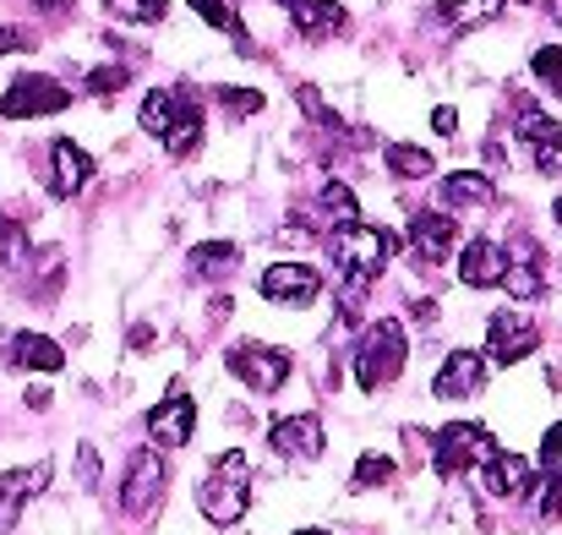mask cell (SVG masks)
Wrapping results in <instances>:
<instances>
[{"instance_id": "4dcf8cb0", "label": "cell", "mask_w": 562, "mask_h": 535, "mask_svg": "<svg viewBox=\"0 0 562 535\" xmlns=\"http://www.w3.org/2000/svg\"><path fill=\"white\" fill-rule=\"evenodd\" d=\"M126 82H132L126 66H93V71H88V93H93V99H110V93H121Z\"/></svg>"}, {"instance_id": "836d02e7", "label": "cell", "mask_w": 562, "mask_h": 535, "mask_svg": "<svg viewBox=\"0 0 562 535\" xmlns=\"http://www.w3.org/2000/svg\"><path fill=\"white\" fill-rule=\"evenodd\" d=\"M541 520H562V470H552V481L541 487Z\"/></svg>"}, {"instance_id": "30bf717a", "label": "cell", "mask_w": 562, "mask_h": 535, "mask_svg": "<svg viewBox=\"0 0 562 535\" xmlns=\"http://www.w3.org/2000/svg\"><path fill=\"white\" fill-rule=\"evenodd\" d=\"M148 432H154V443L159 448H187L191 432H196V404H191V393L176 382L170 388V399L148 415Z\"/></svg>"}, {"instance_id": "3957f363", "label": "cell", "mask_w": 562, "mask_h": 535, "mask_svg": "<svg viewBox=\"0 0 562 535\" xmlns=\"http://www.w3.org/2000/svg\"><path fill=\"white\" fill-rule=\"evenodd\" d=\"M393 252H398V235L382 230V224H361V219L328 235V257H334V268L345 279H372L376 285V274L387 268Z\"/></svg>"}, {"instance_id": "5bb4252c", "label": "cell", "mask_w": 562, "mask_h": 535, "mask_svg": "<svg viewBox=\"0 0 562 535\" xmlns=\"http://www.w3.org/2000/svg\"><path fill=\"white\" fill-rule=\"evenodd\" d=\"M323 421L317 415H284V421H273V454H284V459H317L323 454Z\"/></svg>"}, {"instance_id": "52a82bcc", "label": "cell", "mask_w": 562, "mask_h": 535, "mask_svg": "<svg viewBox=\"0 0 562 535\" xmlns=\"http://www.w3.org/2000/svg\"><path fill=\"white\" fill-rule=\"evenodd\" d=\"M159 498H165V459H159V448H137L126 465V481H121V514L143 520L159 509Z\"/></svg>"}, {"instance_id": "1f68e13d", "label": "cell", "mask_w": 562, "mask_h": 535, "mask_svg": "<svg viewBox=\"0 0 562 535\" xmlns=\"http://www.w3.org/2000/svg\"><path fill=\"white\" fill-rule=\"evenodd\" d=\"M530 71H536V77H541V82L562 99V49H552V44H547V49H536V55H530Z\"/></svg>"}, {"instance_id": "5b68a950", "label": "cell", "mask_w": 562, "mask_h": 535, "mask_svg": "<svg viewBox=\"0 0 562 535\" xmlns=\"http://www.w3.org/2000/svg\"><path fill=\"white\" fill-rule=\"evenodd\" d=\"M431 465H437V476H459V470H470V465H486L492 454H497V443H492V432L486 426H475V421H453V426H442L437 437H431Z\"/></svg>"}, {"instance_id": "ba28073f", "label": "cell", "mask_w": 562, "mask_h": 535, "mask_svg": "<svg viewBox=\"0 0 562 535\" xmlns=\"http://www.w3.org/2000/svg\"><path fill=\"white\" fill-rule=\"evenodd\" d=\"M229 371L246 388H257V393H279L290 382V356L273 350V345H235L229 350Z\"/></svg>"}, {"instance_id": "83f0119b", "label": "cell", "mask_w": 562, "mask_h": 535, "mask_svg": "<svg viewBox=\"0 0 562 535\" xmlns=\"http://www.w3.org/2000/svg\"><path fill=\"white\" fill-rule=\"evenodd\" d=\"M295 99H301V110H306V121H317L323 132H345V121H339V115L328 110V99H323V93H317L312 82H301V88H295Z\"/></svg>"}, {"instance_id": "7a4b0ae2", "label": "cell", "mask_w": 562, "mask_h": 535, "mask_svg": "<svg viewBox=\"0 0 562 535\" xmlns=\"http://www.w3.org/2000/svg\"><path fill=\"white\" fill-rule=\"evenodd\" d=\"M137 121H143V132H154V137L165 143L170 159H187L191 148L202 143V104L187 99V93H159V88H154V93L143 99Z\"/></svg>"}, {"instance_id": "60d3db41", "label": "cell", "mask_w": 562, "mask_h": 535, "mask_svg": "<svg viewBox=\"0 0 562 535\" xmlns=\"http://www.w3.org/2000/svg\"><path fill=\"white\" fill-rule=\"evenodd\" d=\"M552 213H558V224H562V197H558V208H552Z\"/></svg>"}, {"instance_id": "7c38bea8", "label": "cell", "mask_w": 562, "mask_h": 535, "mask_svg": "<svg viewBox=\"0 0 562 535\" xmlns=\"http://www.w3.org/2000/svg\"><path fill=\"white\" fill-rule=\"evenodd\" d=\"M519 137L536 148V170H541V176H562V126L547 110L525 104V110H519Z\"/></svg>"}, {"instance_id": "d6a6232c", "label": "cell", "mask_w": 562, "mask_h": 535, "mask_svg": "<svg viewBox=\"0 0 562 535\" xmlns=\"http://www.w3.org/2000/svg\"><path fill=\"white\" fill-rule=\"evenodd\" d=\"M213 99H218L229 115H257V110H262V93H251V88H218Z\"/></svg>"}, {"instance_id": "b9f144b4", "label": "cell", "mask_w": 562, "mask_h": 535, "mask_svg": "<svg viewBox=\"0 0 562 535\" xmlns=\"http://www.w3.org/2000/svg\"><path fill=\"white\" fill-rule=\"evenodd\" d=\"M295 535H328V531H295Z\"/></svg>"}, {"instance_id": "44dd1931", "label": "cell", "mask_w": 562, "mask_h": 535, "mask_svg": "<svg viewBox=\"0 0 562 535\" xmlns=\"http://www.w3.org/2000/svg\"><path fill=\"white\" fill-rule=\"evenodd\" d=\"M44 481H49V465H33V470H11V476H0V531L16 520V509H22L33 492H44Z\"/></svg>"}, {"instance_id": "8fae6325", "label": "cell", "mask_w": 562, "mask_h": 535, "mask_svg": "<svg viewBox=\"0 0 562 535\" xmlns=\"http://www.w3.org/2000/svg\"><path fill=\"white\" fill-rule=\"evenodd\" d=\"M536 345H541V328L530 317H519V312H497L492 328H486V350H492V360H503V366L525 360Z\"/></svg>"}, {"instance_id": "ffe728a7", "label": "cell", "mask_w": 562, "mask_h": 535, "mask_svg": "<svg viewBox=\"0 0 562 535\" xmlns=\"http://www.w3.org/2000/svg\"><path fill=\"white\" fill-rule=\"evenodd\" d=\"M284 11H290V22L306 33V38H334V33H345V11L334 5V0H279Z\"/></svg>"}, {"instance_id": "f546056e", "label": "cell", "mask_w": 562, "mask_h": 535, "mask_svg": "<svg viewBox=\"0 0 562 535\" xmlns=\"http://www.w3.org/2000/svg\"><path fill=\"white\" fill-rule=\"evenodd\" d=\"M323 208H328L339 224H356V219H361V208H356V197H350L345 180H328V186H323Z\"/></svg>"}, {"instance_id": "484cf974", "label": "cell", "mask_w": 562, "mask_h": 535, "mask_svg": "<svg viewBox=\"0 0 562 535\" xmlns=\"http://www.w3.org/2000/svg\"><path fill=\"white\" fill-rule=\"evenodd\" d=\"M235 257H240L235 241H207V246L191 252V268H196V274H224V268H235Z\"/></svg>"}, {"instance_id": "8992f818", "label": "cell", "mask_w": 562, "mask_h": 535, "mask_svg": "<svg viewBox=\"0 0 562 535\" xmlns=\"http://www.w3.org/2000/svg\"><path fill=\"white\" fill-rule=\"evenodd\" d=\"M66 104H71V88H66V82L27 71V77H16V82L5 88L0 115H5V121H33V115H60Z\"/></svg>"}, {"instance_id": "9a60e30c", "label": "cell", "mask_w": 562, "mask_h": 535, "mask_svg": "<svg viewBox=\"0 0 562 535\" xmlns=\"http://www.w3.org/2000/svg\"><path fill=\"white\" fill-rule=\"evenodd\" d=\"M503 268H508V252L497 246V241H470L464 246V257H459V279L470 285V290H492V285H503Z\"/></svg>"}, {"instance_id": "ac0fdd59", "label": "cell", "mask_w": 562, "mask_h": 535, "mask_svg": "<svg viewBox=\"0 0 562 535\" xmlns=\"http://www.w3.org/2000/svg\"><path fill=\"white\" fill-rule=\"evenodd\" d=\"M49 170H55V197H71V191H82V186H88L93 159H88L71 137H55V143H49Z\"/></svg>"}, {"instance_id": "ab89813d", "label": "cell", "mask_w": 562, "mask_h": 535, "mask_svg": "<svg viewBox=\"0 0 562 535\" xmlns=\"http://www.w3.org/2000/svg\"><path fill=\"white\" fill-rule=\"evenodd\" d=\"M33 5H38V11H66L71 0H33Z\"/></svg>"}, {"instance_id": "f1b7e54d", "label": "cell", "mask_w": 562, "mask_h": 535, "mask_svg": "<svg viewBox=\"0 0 562 535\" xmlns=\"http://www.w3.org/2000/svg\"><path fill=\"white\" fill-rule=\"evenodd\" d=\"M393 481V459L387 454H361V465H356V492H372V487H387Z\"/></svg>"}, {"instance_id": "7402d4cb", "label": "cell", "mask_w": 562, "mask_h": 535, "mask_svg": "<svg viewBox=\"0 0 562 535\" xmlns=\"http://www.w3.org/2000/svg\"><path fill=\"white\" fill-rule=\"evenodd\" d=\"M442 202L448 208H492L497 202V186L486 176H475V170H453V176L442 180Z\"/></svg>"}, {"instance_id": "4316f807", "label": "cell", "mask_w": 562, "mask_h": 535, "mask_svg": "<svg viewBox=\"0 0 562 535\" xmlns=\"http://www.w3.org/2000/svg\"><path fill=\"white\" fill-rule=\"evenodd\" d=\"M104 11L115 22H159L170 11V0H104Z\"/></svg>"}, {"instance_id": "d4e9b609", "label": "cell", "mask_w": 562, "mask_h": 535, "mask_svg": "<svg viewBox=\"0 0 562 535\" xmlns=\"http://www.w3.org/2000/svg\"><path fill=\"white\" fill-rule=\"evenodd\" d=\"M497 5H503V0H448V5H437V16H442L448 27H481V22L497 16Z\"/></svg>"}, {"instance_id": "d6986e66", "label": "cell", "mask_w": 562, "mask_h": 535, "mask_svg": "<svg viewBox=\"0 0 562 535\" xmlns=\"http://www.w3.org/2000/svg\"><path fill=\"white\" fill-rule=\"evenodd\" d=\"M530 481H536V470H530V459H519V454H492L486 459V492L492 498H525L530 492Z\"/></svg>"}, {"instance_id": "8d00e7d4", "label": "cell", "mask_w": 562, "mask_h": 535, "mask_svg": "<svg viewBox=\"0 0 562 535\" xmlns=\"http://www.w3.org/2000/svg\"><path fill=\"white\" fill-rule=\"evenodd\" d=\"M77 465H82V487L93 492V487H99V454H93V443L77 448Z\"/></svg>"}, {"instance_id": "cb8c5ba5", "label": "cell", "mask_w": 562, "mask_h": 535, "mask_svg": "<svg viewBox=\"0 0 562 535\" xmlns=\"http://www.w3.org/2000/svg\"><path fill=\"white\" fill-rule=\"evenodd\" d=\"M191 11H196V16L207 22V27H218V33H229V38H235V44H240V49L251 55V38H246V22L235 16V5H229V0H191Z\"/></svg>"}, {"instance_id": "d590c367", "label": "cell", "mask_w": 562, "mask_h": 535, "mask_svg": "<svg viewBox=\"0 0 562 535\" xmlns=\"http://www.w3.org/2000/svg\"><path fill=\"white\" fill-rule=\"evenodd\" d=\"M0 252H5L11 263H22V230H16L5 213H0Z\"/></svg>"}, {"instance_id": "603a6c76", "label": "cell", "mask_w": 562, "mask_h": 535, "mask_svg": "<svg viewBox=\"0 0 562 535\" xmlns=\"http://www.w3.org/2000/svg\"><path fill=\"white\" fill-rule=\"evenodd\" d=\"M382 159H387V170H393L398 180H426L431 170H437V159H431L426 148H409V143H387Z\"/></svg>"}, {"instance_id": "4fadbf2b", "label": "cell", "mask_w": 562, "mask_h": 535, "mask_svg": "<svg viewBox=\"0 0 562 535\" xmlns=\"http://www.w3.org/2000/svg\"><path fill=\"white\" fill-rule=\"evenodd\" d=\"M453 246H459V224L448 213H415L409 219V252H415V263H442V257H453Z\"/></svg>"}, {"instance_id": "2e32d148", "label": "cell", "mask_w": 562, "mask_h": 535, "mask_svg": "<svg viewBox=\"0 0 562 535\" xmlns=\"http://www.w3.org/2000/svg\"><path fill=\"white\" fill-rule=\"evenodd\" d=\"M481 382H486V360L475 356V350H453V356L442 360L431 393H437V399H470Z\"/></svg>"}, {"instance_id": "277c9868", "label": "cell", "mask_w": 562, "mask_h": 535, "mask_svg": "<svg viewBox=\"0 0 562 535\" xmlns=\"http://www.w3.org/2000/svg\"><path fill=\"white\" fill-rule=\"evenodd\" d=\"M404 360H409V339H404V328L393 323V317H376L372 328H361V345H356V382L376 393V388H387L398 371H404Z\"/></svg>"}, {"instance_id": "e575fe53", "label": "cell", "mask_w": 562, "mask_h": 535, "mask_svg": "<svg viewBox=\"0 0 562 535\" xmlns=\"http://www.w3.org/2000/svg\"><path fill=\"white\" fill-rule=\"evenodd\" d=\"M541 465H547V470H562V421L541 437Z\"/></svg>"}, {"instance_id": "6da1fadb", "label": "cell", "mask_w": 562, "mask_h": 535, "mask_svg": "<svg viewBox=\"0 0 562 535\" xmlns=\"http://www.w3.org/2000/svg\"><path fill=\"white\" fill-rule=\"evenodd\" d=\"M246 503H251V465L240 448H224L207 470V481L196 487V509L207 525H240L246 520Z\"/></svg>"}, {"instance_id": "9c48e42d", "label": "cell", "mask_w": 562, "mask_h": 535, "mask_svg": "<svg viewBox=\"0 0 562 535\" xmlns=\"http://www.w3.org/2000/svg\"><path fill=\"white\" fill-rule=\"evenodd\" d=\"M257 285H262V296L279 301V306H312V301L323 296V274H317L312 263H273Z\"/></svg>"}, {"instance_id": "74e56055", "label": "cell", "mask_w": 562, "mask_h": 535, "mask_svg": "<svg viewBox=\"0 0 562 535\" xmlns=\"http://www.w3.org/2000/svg\"><path fill=\"white\" fill-rule=\"evenodd\" d=\"M33 44V33L27 27H0V55H11V49H27Z\"/></svg>"}, {"instance_id": "f35d334b", "label": "cell", "mask_w": 562, "mask_h": 535, "mask_svg": "<svg viewBox=\"0 0 562 535\" xmlns=\"http://www.w3.org/2000/svg\"><path fill=\"white\" fill-rule=\"evenodd\" d=\"M431 126H437V132H442V137H448V132H453V126H459V110H448V104H442V110H437V115H431Z\"/></svg>"}, {"instance_id": "e0dca14e", "label": "cell", "mask_w": 562, "mask_h": 535, "mask_svg": "<svg viewBox=\"0 0 562 535\" xmlns=\"http://www.w3.org/2000/svg\"><path fill=\"white\" fill-rule=\"evenodd\" d=\"M0 360H5V366H27V371H60V366H66V350H60L55 339H44V334H11V339L0 345Z\"/></svg>"}]
</instances>
